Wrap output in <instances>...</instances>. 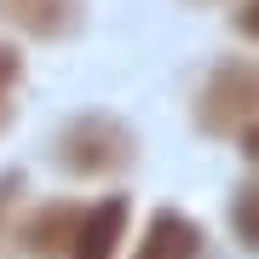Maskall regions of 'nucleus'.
I'll return each instance as SVG.
<instances>
[{"label":"nucleus","instance_id":"f257e3e1","mask_svg":"<svg viewBox=\"0 0 259 259\" xmlns=\"http://www.w3.org/2000/svg\"><path fill=\"white\" fill-rule=\"evenodd\" d=\"M52 161L69 179H115L139 161V133L110 110H87L52 133Z\"/></svg>","mask_w":259,"mask_h":259},{"label":"nucleus","instance_id":"f03ea898","mask_svg":"<svg viewBox=\"0 0 259 259\" xmlns=\"http://www.w3.org/2000/svg\"><path fill=\"white\" fill-rule=\"evenodd\" d=\"M190 121L207 139H236L259 121V58H219L190 98Z\"/></svg>","mask_w":259,"mask_h":259},{"label":"nucleus","instance_id":"7ed1b4c3","mask_svg":"<svg viewBox=\"0 0 259 259\" xmlns=\"http://www.w3.org/2000/svg\"><path fill=\"white\" fill-rule=\"evenodd\" d=\"M81 202L75 196H52V202L29 207L18 225H12V242H18V253L29 259H69L75 248V231H81Z\"/></svg>","mask_w":259,"mask_h":259},{"label":"nucleus","instance_id":"20e7f679","mask_svg":"<svg viewBox=\"0 0 259 259\" xmlns=\"http://www.w3.org/2000/svg\"><path fill=\"white\" fill-rule=\"evenodd\" d=\"M133 242V196H98L93 207L81 213V231H75L69 259H121V248Z\"/></svg>","mask_w":259,"mask_h":259},{"label":"nucleus","instance_id":"39448f33","mask_svg":"<svg viewBox=\"0 0 259 259\" xmlns=\"http://www.w3.org/2000/svg\"><path fill=\"white\" fill-rule=\"evenodd\" d=\"M202 253H207V231L202 225L190 213H179V207H156L127 259H202Z\"/></svg>","mask_w":259,"mask_h":259},{"label":"nucleus","instance_id":"423d86ee","mask_svg":"<svg viewBox=\"0 0 259 259\" xmlns=\"http://www.w3.org/2000/svg\"><path fill=\"white\" fill-rule=\"evenodd\" d=\"M81 18H87L81 0H0V23L29 40H69Z\"/></svg>","mask_w":259,"mask_h":259},{"label":"nucleus","instance_id":"0eeeda50","mask_svg":"<svg viewBox=\"0 0 259 259\" xmlns=\"http://www.w3.org/2000/svg\"><path fill=\"white\" fill-rule=\"evenodd\" d=\"M225 219H231L236 248L259 259V179H248V185L231 190V213H225Z\"/></svg>","mask_w":259,"mask_h":259},{"label":"nucleus","instance_id":"6e6552de","mask_svg":"<svg viewBox=\"0 0 259 259\" xmlns=\"http://www.w3.org/2000/svg\"><path fill=\"white\" fill-rule=\"evenodd\" d=\"M231 29L248 47H259V0H236V12H231Z\"/></svg>","mask_w":259,"mask_h":259},{"label":"nucleus","instance_id":"1a4fd4ad","mask_svg":"<svg viewBox=\"0 0 259 259\" xmlns=\"http://www.w3.org/2000/svg\"><path fill=\"white\" fill-rule=\"evenodd\" d=\"M18 81H23V58H18V47H0V93H12Z\"/></svg>","mask_w":259,"mask_h":259},{"label":"nucleus","instance_id":"9d476101","mask_svg":"<svg viewBox=\"0 0 259 259\" xmlns=\"http://www.w3.org/2000/svg\"><path fill=\"white\" fill-rule=\"evenodd\" d=\"M236 144H242V156H248V161H259V121H253V127H242V133H236Z\"/></svg>","mask_w":259,"mask_h":259},{"label":"nucleus","instance_id":"9b49d317","mask_svg":"<svg viewBox=\"0 0 259 259\" xmlns=\"http://www.w3.org/2000/svg\"><path fill=\"white\" fill-rule=\"evenodd\" d=\"M12 115H18V104H12V93H0V133L12 127Z\"/></svg>","mask_w":259,"mask_h":259},{"label":"nucleus","instance_id":"f8f14e48","mask_svg":"<svg viewBox=\"0 0 259 259\" xmlns=\"http://www.w3.org/2000/svg\"><path fill=\"white\" fill-rule=\"evenodd\" d=\"M185 6H225V0H185Z\"/></svg>","mask_w":259,"mask_h":259}]
</instances>
